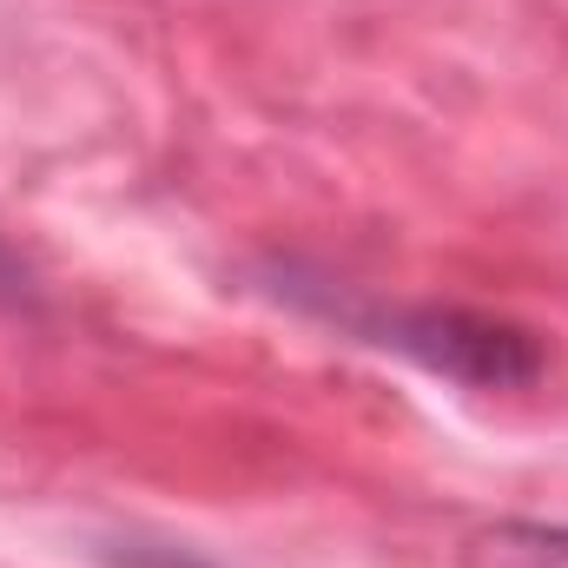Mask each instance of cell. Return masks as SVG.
I'll use <instances>...</instances> for the list:
<instances>
[{"label":"cell","instance_id":"obj_1","mask_svg":"<svg viewBox=\"0 0 568 568\" xmlns=\"http://www.w3.org/2000/svg\"><path fill=\"white\" fill-rule=\"evenodd\" d=\"M278 297L324 317L331 331L371 351L410 357L417 371L463 384V390H529L549 371V344L529 324H509L469 304H384V297L344 291L331 278H304L297 265H278Z\"/></svg>","mask_w":568,"mask_h":568},{"label":"cell","instance_id":"obj_2","mask_svg":"<svg viewBox=\"0 0 568 568\" xmlns=\"http://www.w3.org/2000/svg\"><path fill=\"white\" fill-rule=\"evenodd\" d=\"M463 568H568V523H489L463 542Z\"/></svg>","mask_w":568,"mask_h":568},{"label":"cell","instance_id":"obj_3","mask_svg":"<svg viewBox=\"0 0 568 568\" xmlns=\"http://www.w3.org/2000/svg\"><path fill=\"white\" fill-rule=\"evenodd\" d=\"M0 311H13V317H33L40 311V278H33V265L0 239Z\"/></svg>","mask_w":568,"mask_h":568}]
</instances>
